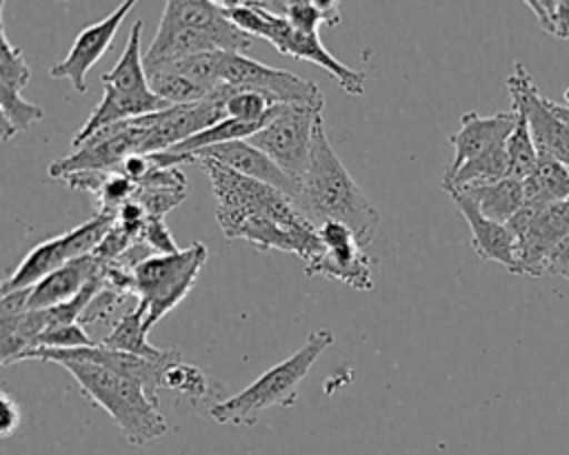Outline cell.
Returning a JSON list of instances; mask_svg holds the SVG:
<instances>
[{
	"mask_svg": "<svg viewBox=\"0 0 569 455\" xmlns=\"http://www.w3.org/2000/svg\"><path fill=\"white\" fill-rule=\"evenodd\" d=\"M296 204L316 226L322 222L347 224L362 249H367L378 235L380 213L333 151L322 115L313 129L311 162L300 182Z\"/></svg>",
	"mask_w": 569,
	"mask_h": 455,
	"instance_id": "1",
	"label": "cell"
},
{
	"mask_svg": "<svg viewBox=\"0 0 569 455\" xmlns=\"http://www.w3.org/2000/svg\"><path fill=\"white\" fill-rule=\"evenodd\" d=\"M58 366L71 373L82 393L113 419L129 444L144 446L169 431L160 406L138 382L91 362L64 360Z\"/></svg>",
	"mask_w": 569,
	"mask_h": 455,
	"instance_id": "2",
	"label": "cell"
},
{
	"mask_svg": "<svg viewBox=\"0 0 569 455\" xmlns=\"http://www.w3.org/2000/svg\"><path fill=\"white\" fill-rule=\"evenodd\" d=\"M220 7L224 16L247 36L264 38L269 44L276 47L278 53L296 60H305L325 69L347 95L365 93L367 73L351 69L345 62H340L336 55H331L329 49L322 44L320 33H305L291 27V22L284 16L271 11L260 0H233V2L222 0Z\"/></svg>",
	"mask_w": 569,
	"mask_h": 455,
	"instance_id": "3",
	"label": "cell"
},
{
	"mask_svg": "<svg viewBox=\"0 0 569 455\" xmlns=\"http://www.w3.org/2000/svg\"><path fill=\"white\" fill-rule=\"evenodd\" d=\"M333 344V333L327 328H316L302 342V346L258 375L240 393L213 404L209 408L218 424L251 426L271 406H291L296 402V388L307 377L313 362Z\"/></svg>",
	"mask_w": 569,
	"mask_h": 455,
	"instance_id": "4",
	"label": "cell"
},
{
	"mask_svg": "<svg viewBox=\"0 0 569 455\" xmlns=\"http://www.w3.org/2000/svg\"><path fill=\"white\" fill-rule=\"evenodd\" d=\"M207 246L196 242L189 249H180L169 255H151L133 271V293L147 309L149 328L187 297L207 262Z\"/></svg>",
	"mask_w": 569,
	"mask_h": 455,
	"instance_id": "5",
	"label": "cell"
},
{
	"mask_svg": "<svg viewBox=\"0 0 569 455\" xmlns=\"http://www.w3.org/2000/svg\"><path fill=\"white\" fill-rule=\"evenodd\" d=\"M322 109L307 104H276L267 124L247 142L269 155L298 186L311 162L313 129Z\"/></svg>",
	"mask_w": 569,
	"mask_h": 455,
	"instance_id": "6",
	"label": "cell"
},
{
	"mask_svg": "<svg viewBox=\"0 0 569 455\" xmlns=\"http://www.w3.org/2000/svg\"><path fill=\"white\" fill-rule=\"evenodd\" d=\"M220 80L236 91L260 93L271 104H307L316 109L325 107V95L313 82L291 71L251 60L244 53H224Z\"/></svg>",
	"mask_w": 569,
	"mask_h": 455,
	"instance_id": "7",
	"label": "cell"
},
{
	"mask_svg": "<svg viewBox=\"0 0 569 455\" xmlns=\"http://www.w3.org/2000/svg\"><path fill=\"white\" fill-rule=\"evenodd\" d=\"M507 91L511 95V107L522 111L529 122L538 155H549L569 166V129L553 115L547 98L538 91L520 62L513 64V71L507 78Z\"/></svg>",
	"mask_w": 569,
	"mask_h": 455,
	"instance_id": "8",
	"label": "cell"
},
{
	"mask_svg": "<svg viewBox=\"0 0 569 455\" xmlns=\"http://www.w3.org/2000/svg\"><path fill=\"white\" fill-rule=\"evenodd\" d=\"M325 253L309 266L305 273L309 277L322 275L336 282L347 284L353 291H371L373 273L371 260L356 240L353 231L342 222H322L318 226Z\"/></svg>",
	"mask_w": 569,
	"mask_h": 455,
	"instance_id": "9",
	"label": "cell"
},
{
	"mask_svg": "<svg viewBox=\"0 0 569 455\" xmlns=\"http://www.w3.org/2000/svg\"><path fill=\"white\" fill-rule=\"evenodd\" d=\"M133 4H136L133 0H124L113 9V13H109L100 22L84 27L76 36L69 53L60 62L49 67V75L53 80H69L78 93H84L89 71L111 49L113 38L118 33L120 24L124 22L127 13L133 9Z\"/></svg>",
	"mask_w": 569,
	"mask_h": 455,
	"instance_id": "10",
	"label": "cell"
},
{
	"mask_svg": "<svg viewBox=\"0 0 569 455\" xmlns=\"http://www.w3.org/2000/svg\"><path fill=\"white\" fill-rule=\"evenodd\" d=\"M169 153V151H167ZM173 166L182 164V162H193L198 158H204V160H213L244 178H251V180H258V182H264L287 195H291L293 200L298 198V191L300 186L269 158L264 155L260 149H256L253 144H249L247 140H236V142H224V144H216V146H209V149H200L196 153H189V155H173L169 153Z\"/></svg>",
	"mask_w": 569,
	"mask_h": 455,
	"instance_id": "11",
	"label": "cell"
},
{
	"mask_svg": "<svg viewBox=\"0 0 569 455\" xmlns=\"http://www.w3.org/2000/svg\"><path fill=\"white\" fill-rule=\"evenodd\" d=\"M567 231H569V200L542 206L533 218V222L529 224V229L516 237L518 275L547 273V257Z\"/></svg>",
	"mask_w": 569,
	"mask_h": 455,
	"instance_id": "12",
	"label": "cell"
},
{
	"mask_svg": "<svg viewBox=\"0 0 569 455\" xmlns=\"http://www.w3.org/2000/svg\"><path fill=\"white\" fill-rule=\"evenodd\" d=\"M445 193H449L451 202L467 220V224L471 229V246L478 253V257L487 260V262H498L509 273L518 275V257H516L518 242H516V235L511 233V229L507 224L485 218L480 213V209L462 191L447 189Z\"/></svg>",
	"mask_w": 569,
	"mask_h": 455,
	"instance_id": "13",
	"label": "cell"
},
{
	"mask_svg": "<svg viewBox=\"0 0 569 455\" xmlns=\"http://www.w3.org/2000/svg\"><path fill=\"white\" fill-rule=\"evenodd\" d=\"M516 111H498L493 115H480L476 111H467L460 118V129L449 135V142L453 144V162L445 171V175H453L462 164L478 158L487 149H491L498 142H505L513 127H516Z\"/></svg>",
	"mask_w": 569,
	"mask_h": 455,
	"instance_id": "14",
	"label": "cell"
},
{
	"mask_svg": "<svg viewBox=\"0 0 569 455\" xmlns=\"http://www.w3.org/2000/svg\"><path fill=\"white\" fill-rule=\"evenodd\" d=\"M102 271V260L96 255H84L67 262L62 269L47 275L42 282L31 286V295L27 302L29 311H42L51 306H60L73 300L93 277Z\"/></svg>",
	"mask_w": 569,
	"mask_h": 455,
	"instance_id": "15",
	"label": "cell"
},
{
	"mask_svg": "<svg viewBox=\"0 0 569 455\" xmlns=\"http://www.w3.org/2000/svg\"><path fill=\"white\" fill-rule=\"evenodd\" d=\"M71 260H73V253H71L67 233L40 242L24 255V260L16 266V271L9 277H4L2 295L36 286L38 282H42L47 275L62 269Z\"/></svg>",
	"mask_w": 569,
	"mask_h": 455,
	"instance_id": "16",
	"label": "cell"
},
{
	"mask_svg": "<svg viewBox=\"0 0 569 455\" xmlns=\"http://www.w3.org/2000/svg\"><path fill=\"white\" fill-rule=\"evenodd\" d=\"M149 326H147V309L136 302V306L124 313L113 328L100 340V344L104 348L111 351H120V353H129V355H138L144 360H169L173 355H178V348H158L153 346L147 335H149Z\"/></svg>",
	"mask_w": 569,
	"mask_h": 455,
	"instance_id": "17",
	"label": "cell"
},
{
	"mask_svg": "<svg viewBox=\"0 0 569 455\" xmlns=\"http://www.w3.org/2000/svg\"><path fill=\"white\" fill-rule=\"evenodd\" d=\"M458 191V189H456ZM485 218L507 224L525 204V186L522 180L505 178L491 184H478L460 189Z\"/></svg>",
	"mask_w": 569,
	"mask_h": 455,
	"instance_id": "18",
	"label": "cell"
},
{
	"mask_svg": "<svg viewBox=\"0 0 569 455\" xmlns=\"http://www.w3.org/2000/svg\"><path fill=\"white\" fill-rule=\"evenodd\" d=\"M140 40H142V20H136L127 47L118 62L102 75V87L118 91V93H149V82H147V71H144V55L140 51Z\"/></svg>",
	"mask_w": 569,
	"mask_h": 455,
	"instance_id": "19",
	"label": "cell"
},
{
	"mask_svg": "<svg viewBox=\"0 0 569 455\" xmlns=\"http://www.w3.org/2000/svg\"><path fill=\"white\" fill-rule=\"evenodd\" d=\"M509 178V155H507V140L493 144L478 158L462 164L453 175L442 178V189H467L478 184H491L498 180Z\"/></svg>",
	"mask_w": 569,
	"mask_h": 455,
	"instance_id": "20",
	"label": "cell"
},
{
	"mask_svg": "<svg viewBox=\"0 0 569 455\" xmlns=\"http://www.w3.org/2000/svg\"><path fill=\"white\" fill-rule=\"evenodd\" d=\"M525 186V202L531 204H553L569 200V166L562 162L549 158V155H538V164L533 173L522 180Z\"/></svg>",
	"mask_w": 569,
	"mask_h": 455,
	"instance_id": "21",
	"label": "cell"
},
{
	"mask_svg": "<svg viewBox=\"0 0 569 455\" xmlns=\"http://www.w3.org/2000/svg\"><path fill=\"white\" fill-rule=\"evenodd\" d=\"M271 11L284 16L291 27L305 33H318L322 24L336 27L340 22V9L333 0H284V2H264Z\"/></svg>",
	"mask_w": 569,
	"mask_h": 455,
	"instance_id": "22",
	"label": "cell"
},
{
	"mask_svg": "<svg viewBox=\"0 0 569 455\" xmlns=\"http://www.w3.org/2000/svg\"><path fill=\"white\" fill-rule=\"evenodd\" d=\"M513 109V107H511ZM516 111V127L511 131V135L507 138V155H509V178L516 180H527L536 164H538V149L536 142L531 138V129L529 122L525 118L522 111Z\"/></svg>",
	"mask_w": 569,
	"mask_h": 455,
	"instance_id": "23",
	"label": "cell"
},
{
	"mask_svg": "<svg viewBox=\"0 0 569 455\" xmlns=\"http://www.w3.org/2000/svg\"><path fill=\"white\" fill-rule=\"evenodd\" d=\"M224 53L227 51H207V53H196L189 58H182L178 62L164 64L160 69L180 73L184 78H189L191 82H196L198 87H202L204 91H209V95L213 93V89H218L222 84L220 73H222V62H224ZM156 69V71H160Z\"/></svg>",
	"mask_w": 569,
	"mask_h": 455,
	"instance_id": "24",
	"label": "cell"
},
{
	"mask_svg": "<svg viewBox=\"0 0 569 455\" xmlns=\"http://www.w3.org/2000/svg\"><path fill=\"white\" fill-rule=\"evenodd\" d=\"M147 82L149 89L162 98L164 102H169L171 107L176 104H196L209 98V91H204L202 87H198L196 82H191L189 78L160 69V71H149L147 73Z\"/></svg>",
	"mask_w": 569,
	"mask_h": 455,
	"instance_id": "25",
	"label": "cell"
},
{
	"mask_svg": "<svg viewBox=\"0 0 569 455\" xmlns=\"http://www.w3.org/2000/svg\"><path fill=\"white\" fill-rule=\"evenodd\" d=\"M4 2H0V93H22L29 84L31 71L22 58V51L9 40L4 20Z\"/></svg>",
	"mask_w": 569,
	"mask_h": 455,
	"instance_id": "26",
	"label": "cell"
},
{
	"mask_svg": "<svg viewBox=\"0 0 569 455\" xmlns=\"http://www.w3.org/2000/svg\"><path fill=\"white\" fill-rule=\"evenodd\" d=\"M0 113H2L0 140L9 142L18 133L27 131L33 122L42 120L44 109L36 102L24 100L22 93H0Z\"/></svg>",
	"mask_w": 569,
	"mask_h": 455,
	"instance_id": "27",
	"label": "cell"
},
{
	"mask_svg": "<svg viewBox=\"0 0 569 455\" xmlns=\"http://www.w3.org/2000/svg\"><path fill=\"white\" fill-rule=\"evenodd\" d=\"M162 384L164 388L184 395L189 400H204L211 393V380L193 364L189 362H173L164 368L162 375Z\"/></svg>",
	"mask_w": 569,
	"mask_h": 455,
	"instance_id": "28",
	"label": "cell"
},
{
	"mask_svg": "<svg viewBox=\"0 0 569 455\" xmlns=\"http://www.w3.org/2000/svg\"><path fill=\"white\" fill-rule=\"evenodd\" d=\"M129 293L109 289L102 284V289L96 293V297L89 302V306L84 309V313L80 315V324H91V322H111L116 324L124 313H129L131 309L124 306V302L129 300Z\"/></svg>",
	"mask_w": 569,
	"mask_h": 455,
	"instance_id": "29",
	"label": "cell"
},
{
	"mask_svg": "<svg viewBox=\"0 0 569 455\" xmlns=\"http://www.w3.org/2000/svg\"><path fill=\"white\" fill-rule=\"evenodd\" d=\"M276 104H271L264 95L253 91H233L224 102L227 118L240 122H267L273 113Z\"/></svg>",
	"mask_w": 569,
	"mask_h": 455,
	"instance_id": "30",
	"label": "cell"
},
{
	"mask_svg": "<svg viewBox=\"0 0 569 455\" xmlns=\"http://www.w3.org/2000/svg\"><path fill=\"white\" fill-rule=\"evenodd\" d=\"M98 344L100 342H93L80 322H73V324H58V326L47 328L38 337L36 348L71 351V348H87V346H98Z\"/></svg>",
	"mask_w": 569,
	"mask_h": 455,
	"instance_id": "31",
	"label": "cell"
},
{
	"mask_svg": "<svg viewBox=\"0 0 569 455\" xmlns=\"http://www.w3.org/2000/svg\"><path fill=\"white\" fill-rule=\"evenodd\" d=\"M187 198V186H138L136 200L149 218H164Z\"/></svg>",
	"mask_w": 569,
	"mask_h": 455,
	"instance_id": "32",
	"label": "cell"
},
{
	"mask_svg": "<svg viewBox=\"0 0 569 455\" xmlns=\"http://www.w3.org/2000/svg\"><path fill=\"white\" fill-rule=\"evenodd\" d=\"M156 255H169L180 251L178 244L173 242L167 224L162 218H149L144 229H142V237H140Z\"/></svg>",
	"mask_w": 569,
	"mask_h": 455,
	"instance_id": "33",
	"label": "cell"
},
{
	"mask_svg": "<svg viewBox=\"0 0 569 455\" xmlns=\"http://www.w3.org/2000/svg\"><path fill=\"white\" fill-rule=\"evenodd\" d=\"M547 273H553V275H560V277L569 280V231L551 249V253L547 257Z\"/></svg>",
	"mask_w": 569,
	"mask_h": 455,
	"instance_id": "34",
	"label": "cell"
},
{
	"mask_svg": "<svg viewBox=\"0 0 569 455\" xmlns=\"http://www.w3.org/2000/svg\"><path fill=\"white\" fill-rule=\"evenodd\" d=\"M0 413H2V417H0V435L9 437L20 426V406H18V402L11 400L9 393H0Z\"/></svg>",
	"mask_w": 569,
	"mask_h": 455,
	"instance_id": "35",
	"label": "cell"
},
{
	"mask_svg": "<svg viewBox=\"0 0 569 455\" xmlns=\"http://www.w3.org/2000/svg\"><path fill=\"white\" fill-rule=\"evenodd\" d=\"M560 40H569V0H556V11L549 31Z\"/></svg>",
	"mask_w": 569,
	"mask_h": 455,
	"instance_id": "36",
	"label": "cell"
},
{
	"mask_svg": "<svg viewBox=\"0 0 569 455\" xmlns=\"http://www.w3.org/2000/svg\"><path fill=\"white\" fill-rule=\"evenodd\" d=\"M547 104H549V109L553 111V115H556L560 122H565V127L569 129V102H567V104H560V102H553V100L547 98Z\"/></svg>",
	"mask_w": 569,
	"mask_h": 455,
	"instance_id": "37",
	"label": "cell"
}]
</instances>
